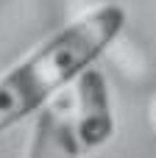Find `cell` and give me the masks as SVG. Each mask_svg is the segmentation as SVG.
<instances>
[{"instance_id":"6da1fadb","label":"cell","mask_w":156,"mask_h":158,"mask_svg":"<svg viewBox=\"0 0 156 158\" xmlns=\"http://www.w3.org/2000/svg\"><path fill=\"white\" fill-rule=\"evenodd\" d=\"M123 25V6H95L56 31L6 75H0V133L39 111L61 86L78 81V75L87 72L95 58L117 39Z\"/></svg>"},{"instance_id":"7a4b0ae2","label":"cell","mask_w":156,"mask_h":158,"mask_svg":"<svg viewBox=\"0 0 156 158\" xmlns=\"http://www.w3.org/2000/svg\"><path fill=\"white\" fill-rule=\"evenodd\" d=\"M75 139L81 150L100 147L114 133V117L109 103V89L103 75L89 67L75 81V122H73Z\"/></svg>"},{"instance_id":"3957f363","label":"cell","mask_w":156,"mask_h":158,"mask_svg":"<svg viewBox=\"0 0 156 158\" xmlns=\"http://www.w3.org/2000/svg\"><path fill=\"white\" fill-rule=\"evenodd\" d=\"M81 144L70 119H64L56 108H45L36 119L28 158H78Z\"/></svg>"},{"instance_id":"277c9868","label":"cell","mask_w":156,"mask_h":158,"mask_svg":"<svg viewBox=\"0 0 156 158\" xmlns=\"http://www.w3.org/2000/svg\"><path fill=\"white\" fill-rule=\"evenodd\" d=\"M154 119H156V106H154Z\"/></svg>"}]
</instances>
